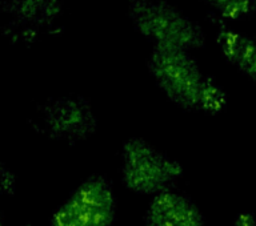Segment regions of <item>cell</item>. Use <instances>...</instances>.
<instances>
[{"label": "cell", "instance_id": "cell-6", "mask_svg": "<svg viewBox=\"0 0 256 226\" xmlns=\"http://www.w3.org/2000/svg\"><path fill=\"white\" fill-rule=\"evenodd\" d=\"M63 0H2L0 25L22 35L55 28L64 11Z\"/></svg>", "mask_w": 256, "mask_h": 226}, {"label": "cell", "instance_id": "cell-11", "mask_svg": "<svg viewBox=\"0 0 256 226\" xmlns=\"http://www.w3.org/2000/svg\"><path fill=\"white\" fill-rule=\"evenodd\" d=\"M10 184H11V176H10L7 171H4V169L0 168V192L8 189Z\"/></svg>", "mask_w": 256, "mask_h": 226}, {"label": "cell", "instance_id": "cell-4", "mask_svg": "<svg viewBox=\"0 0 256 226\" xmlns=\"http://www.w3.org/2000/svg\"><path fill=\"white\" fill-rule=\"evenodd\" d=\"M115 217L111 183L103 176H92L56 209L48 226H112Z\"/></svg>", "mask_w": 256, "mask_h": 226}, {"label": "cell", "instance_id": "cell-2", "mask_svg": "<svg viewBox=\"0 0 256 226\" xmlns=\"http://www.w3.org/2000/svg\"><path fill=\"white\" fill-rule=\"evenodd\" d=\"M127 15L132 27L154 47L192 52L206 44L199 24L168 0H127Z\"/></svg>", "mask_w": 256, "mask_h": 226}, {"label": "cell", "instance_id": "cell-3", "mask_svg": "<svg viewBox=\"0 0 256 226\" xmlns=\"http://www.w3.org/2000/svg\"><path fill=\"white\" fill-rule=\"evenodd\" d=\"M120 157L124 187L138 195L155 197L170 191L183 176L178 161L139 137L124 141Z\"/></svg>", "mask_w": 256, "mask_h": 226}, {"label": "cell", "instance_id": "cell-12", "mask_svg": "<svg viewBox=\"0 0 256 226\" xmlns=\"http://www.w3.org/2000/svg\"><path fill=\"white\" fill-rule=\"evenodd\" d=\"M0 226H4V220L3 215H2V211H0Z\"/></svg>", "mask_w": 256, "mask_h": 226}, {"label": "cell", "instance_id": "cell-5", "mask_svg": "<svg viewBox=\"0 0 256 226\" xmlns=\"http://www.w3.org/2000/svg\"><path fill=\"white\" fill-rule=\"evenodd\" d=\"M44 131L54 139L76 143L95 133L98 120L88 100L66 96L44 104L40 112Z\"/></svg>", "mask_w": 256, "mask_h": 226}, {"label": "cell", "instance_id": "cell-7", "mask_svg": "<svg viewBox=\"0 0 256 226\" xmlns=\"http://www.w3.org/2000/svg\"><path fill=\"white\" fill-rule=\"evenodd\" d=\"M204 217L190 197L171 189L155 196L146 213V226H203Z\"/></svg>", "mask_w": 256, "mask_h": 226}, {"label": "cell", "instance_id": "cell-1", "mask_svg": "<svg viewBox=\"0 0 256 226\" xmlns=\"http://www.w3.org/2000/svg\"><path fill=\"white\" fill-rule=\"evenodd\" d=\"M148 69L160 91L182 109L215 115L226 107L224 91L202 71L192 52L154 47Z\"/></svg>", "mask_w": 256, "mask_h": 226}, {"label": "cell", "instance_id": "cell-10", "mask_svg": "<svg viewBox=\"0 0 256 226\" xmlns=\"http://www.w3.org/2000/svg\"><path fill=\"white\" fill-rule=\"evenodd\" d=\"M235 226H256V216L251 213H242L236 217Z\"/></svg>", "mask_w": 256, "mask_h": 226}, {"label": "cell", "instance_id": "cell-8", "mask_svg": "<svg viewBox=\"0 0 256 226\" xmlns=\"http://www.w3.org/2000/svg\"><path fill=\"white\" fill-rule=\"evenodd\" d=\"M210 20L218 25L216 44L224 59L256 85V36L234 31L212 13Z\"/></svg>", "mask_w": 256, "mask_h": 226}, {"label": "cell", "instance_id": "cell-9", "mask_svg": "<svg viewBox=\"0 0 256 226\" xmlns=\"http://www.w3.org/2000/svg\"><path fill=\"white\" fill-rule=\"evenodd\" d=\"M214 9L219 17L231 20L250 19L256 13V0H199Z\"/></svg>", "mask_w": 256, "mask_h": 226}, {"label": "cell", "instance_id": "cell-13", "mask_svg": "<svg viewBox=\"0 0 256 226\" xmlns=\"http://www.w3.org/2000/svg\"><path fill=\"white\" fill-rule=\"evenodd\" d=\"M22 226H38V225H32V224H26V225H22Z\"/></svg>", "mask_w": 256, "mask_h": 226}]
</instances>
